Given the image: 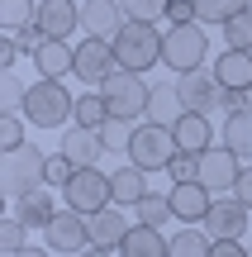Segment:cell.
I'll use <instances>...</instances> for the list:
<instances>
[{"instance_id":"cell-31","label":"cell","mask_w":252,"mask_h":257,"mask_svg":"<svg viewBox=\"0 0 252 257\" xmlns=\"http://www.w3.org/2000/svg\"><path fill=\"white\" fill-rule=\"evenodd\" d=\"M133 128H138L133 119H114V114H110V119L100 124V138H105V148H110V153H129V143H133Z\"/></svg>"},{"instance_id":"cell-19","label":"cell","mask_w":252,"mask_h":257,"mask_svg":"<svg viewBox=\"0 0 252 257\" xmlns=\"http://www.w3.org/2000/svg\"><path fill=\"white\" fill-rule=\"evenodd\" d=\"M119 257H171V238H162L152 224H133L119 243Z\"/></svg>"},{"instance_id":"cell-23","label":"cell","mask_w":252,"mask_h":257,"mask_svg":"<svg viewBox=\"0 0 252 257\" xmlns=\"http://www.w3.org/2000/svg\"><path fill=\"white\" fill-rule=\"evenodd\" d=\"M15 214L29 224V229H48V224L57 219V200H53L48 186H38V191H29V195H19V200H15Z\"/></svg>"},{"instance_id":"cell-14","label":"cell","mask_w":252,"mask_h":257,"mask_svg":"<svg viewBox=\"0 0 252 257\" xmlns=\"http://www.w3.org/2000/svg\"><path fill=\"white\" fill-rule=\"evenodd\" d=\"M124 24H129V15H124L119 0H81V29H86V34L114 38Z\"/></svg>"},{"instance_id":"cell-10","label":"cell","mask_w":252,"mask_h":257,"mask_svg":"<svg viewBox=\"0 0 252 257\" xmlns=\"http://www.w3.org/2000/svg\"><path fill=\"white\" fill-rule=\"evenodd\" d=\"M238 176H243V157L228 143H214V148L200 153V181H205L209 191H233Z\"/></svg>"},{"instance_id":"cell-29","label":"cell","mask_w":252,"mask_h":257,"mask_svg":"<svg viewBox=\"0 0 252 257\" xmlns=\"http://www.w3.org/2000/svg\"><path fill=\"white\" fill-rule=\"evenodd\" d=\"M209 248H214V238L200 233L195 224L181 229V233H171V257H209Z\"/></svg>"},{"instance_id":"cell-6","label":"cell","mask_w":252,"mask_h":257,"mask_svg":"<svg viewBox=\"0 0 252 257\" xmlns=\"http://www.w3.org/2000/svg\"><path fill=\"white\" fill-rule=\"evenodd\" d=\"M181 153L176 134L167 124H138L133 128V143H129V162L143 167V172H167L171 157Z\"/></svg>"},{"instance_id":"cell-15","label":"cell","mask_w":252,"mask_h":257,"mask_svg":"<svg viewBox=\"0 0 252 257\" xmlns=\"http://www.w3.org/2000/svg\"><path fill=\"white\" fill-rule=\"evenodd\" d=\"M38 29L48 38H72V29H81V5L76 0H38Z\"/></svg>"},{"instance_id":"cell-21","label":"cell","mask_w":252,"mask_h":257,"mask_svg":"<svg viewBox=\"0 0 252 257\" xmlns=\"http://www.w3.org/2000/svg\"><path fill=\"white\" fill-rule=\"evenodd\" d=\"M62 153L72 157L76 167H95V162H100L105 153H110V148H105V138H100V128H81V124H76L72 134L62 138Z\"/></svg>"},{"instance_id":"cell-16","label":"cell","mask_w":252,"mask_h":257,"mask_svg":"<svg viewBox=\"0 0 252 257\" xmlns=\"http://www.w3.org/2000/svg\"><path fill=\"white\" fill-rule=\"evenodd\" d=\"M247 205L238 200H214V210H209V219H205V229H209V238H243L247 233Z\"/></svg>"},{"instance_id":"cell-2","label":"cell","mask_w":252,"mask_h":257,"mask_svg":"<svg viewBox=\"0 0 252 257\" xmlns=\"http://www.w3.org/2000/svg\"><path fill=\"white\" fill-rule=\"evenodd\" d=\"M100 95L105 105H110L114 119H148V100H152V86L143 81V72H129V67H119L114 76H105L100 81Z\"/></svg>"},{"instance_id":"cell-1","label":"cell","mask_w":252,"mask_h":257,"mask_svg":"<svg viewBox=\"0 0 252 257\" xmlns=\"http://www.w3.org/2000/svg\"><path fill=\"white\" fill-rule=\"evenodd\" d=\"M48 186V153L38 143H19V148H5L0 157V191L5 200H19V195Z\"/></svg>"},{"instance_id":"cell-30","label":"cell","mask_w":252,"mask_h":257,"mask_svg":"<svg viewBox=\"0 0 252 257\" xmlns=\"http://www.w3.org/2000/svg\"><path fill=\"white\" fill-rule=\"evenodd\" d=\"M219 34H224V43H228V48H247V53H252V5H247V10H238L228 24H219Z\"/></svg>"},{"instance_id":"cell-20","label":"cell","mask_w":252,"mask_h":257,"mask_svg":"<svg viewBox=\"0 0 252 257\" xmlns=\"http://www.w3.org/2000/svg\"><path fill=\"white\" fill-rule=\"evenodd\" d=\"M171 134H176V143H181V153H205V148H214V128H209V114H195V110H186L176 124H171Z\"/></svg>"},{"instance_id":"cell-41","label":"cell","mask_w":252,"mask_h":257,"mask_svg":"<svg viewBox=\"0 0 252 257\" xmlns=\"http://www.w3.org/2000/svg\"><path fill=\"white\" fill-rule=\"evenodd\" d=\"M209 257H247V248H243V238H214Z\"/></svg>"},{"instance_id":"cell-34","label":"cell","mask_w":252,"mask_h":257,"mask_svg":"<svg viewBox=\"0 0 252 257\" xmlns=\"http://www.w3.org/2000/svg\"><path fill=\"white\" fill-rule=\"evenodd\" d=\"M124 15L129 19H148V24H157V19H167V5L171 0H119Z\"/></svg>"},{"instance_id":"cell-22","label":"cell","mask_w":252,"mask_h":257,"mask_svg":"<svg viewBox=\"0 0 252 257\" xmlns=\"http://www.w3.org/2000/svg\"><path fill=\"white\" fill-rule=\"evenodd\" d=\"M110 191H114V205H124V210H133V205H138L143 195L152 191V186H148V172H143V167L124 162L119 172H110Z\"/></svg>"},{"instance_id":"cell-3","label":"cell","mask_w":252,"mask_h":257,"mask_svg":"<svg viewBox=\"0 0 252 257\" xmlns=\"http://www.w3.org/2000/svg\"><path fill=\"white\" fill-rule=\"evenodd\" d=\"M114 53H119V67H129V72L162 67V29L148 24V19H129L114 34Z\"/></svg>"},{"instance_id":"cell-13","label":"cell","mask_w":252,"mask_h":257,"mask_svg":"<svg viewBox=\"0 0 252 257\" xmlns=\"http://www.w3.org/2000/svg\"><path fill=\"white\" fill-rule=\"evenodd\" d=\"M86 229H91V248H105V252H119L124 233H129L133 224L124 219V205H105V210L86 214Z\"/></svg>"},{"instance_id":"cell-44","label":"cell","mask_w":252,"mask_h":257,"mask_svg":"<svg viewBox=\"0 0 252 257\" xmlns=\"http://www.w3.org/2000/svg\"><path fill=\"white\" fill-rule=\"evenodd\" d=\"M76 257H119V252H105V248H86V252H76Z\"/></svg>"},{"instance_id":"cell-24","label":"cell","mask_w":252,"mask_h":257,"mask_svg":"<svg viewBox=\"0 0 252 257\" xmlns=\"http://www.w3.org/2000/svg\"><path fill=\"white\" fill-rule=\"evenodd\" d=\"M181 114H186V100H181V86L176 81H162L152 86V100H148V124H176Z\"/></svg>"},{"instance_id":"cell-43","label":"cell","mask_w":252,"mask_h":257,"mask_svg":"<svg viewBox=\"0 0 252 257\" xmlns=\"http://www.w3.org/2000/svg\"><path fill=\"white\" fill-rule=\"evenodd\" d=\"M15 257H53V248H19Z\"/></svg>"},{"instance_id":"cell-28","label":"cell","mask_w":252,"mask_h":257,"mask_svg":"<svg viewBox=\"0 0 252 257\" xmlns=\"http://www.w3.org/2000/svg\"><path fill=\"white\" fill-rule=\"evenodd\" d=\"M38 24V5L34 0H0V29L5 34H19V29Z\"/></svg>"},{"instance_id":"cell-4","label":"cell","mask_w":252,"mask_h":257,"mask_svg":"<svg viewBox=\"0 0 252 257\" xmlns=\"http://www.w3.org/2000/svg\"><path fill=\"white\" fill-rule=\"evenodd\" d=\"M72 114H76V95L67 91L62 81L43 76V81L29 86V100H24V119L29 124H38V128H62Z\"/></svg>"},{"instance_id":"cell-17","label":"cell","mask_w":252,"mask_h":257,"mask_svg":"<svg viewBox=\"0 0 252 257\" xmlns=\"http://www.w3.org/2000/svg\"><path fill=\"white\" fill-rule=\"evenodd\" d=\"M214 76L224 91H247L252 86V53L247 48H224L214 57Z\"/></svg>"},{"instance_id":"cell-12","label":"cell","mask_w":252,"mask_h":257,"mask_svg":"<svg viewBox=\"0 0 252 257\" xmlns=\"http://www.w3.org/2000/svg\"><path fill=\"white\" fill-rule=\"evenodd\" d=\"M167 195H171L176 219H186V224H205L209 210H214V191H209L205 181H176Z\"/></svg>"},{"instance_id":"cell-35","label":"cell","mask_w":252,"mask_h":257,"mask_svg":"<svg viewBox=\"0 0 252 257\" xmlns=\"http://www.w3.org/2000/svg\"><path fill=\"white\" fill-rule=\"evenodd\" d=\"M0 100H5V105H0L5 114H19V110H24V100H29V86H19L15 72H5V76H0Z\"/></svg>"},{"instance_id":"cell-5","label":"cell","mask_w":252,"mask_h":257,"mask_svg":"<svg viewBox=\"0 0 252 257\" xmlns=\"http://www.w3.org/2000/svg\"><path fill=\"white\" fill-rule=\"evenodd\" d=\"M209 57V34L195 24H171L162 29V67H171V72H195V67H205Z\"/></svg>"},{"instance_id":"cell-9","label":"cell","mask_w":252,"mask_h":257,"mask_svg":"<svg viewBox=\"0 0 252 257\" xmlns=\"http://www.w3.org/2000/svg\"><path fill=\"white\" fill-rule=\"evenodd\" d=\"M43 238H48V248H53L57 257H76V252H86V248H91L86 214H76V210H57V219L43 229Z\"/></svg>"},{"instance_id":"cell-40","label":"cell","mask_w":252,"mask_h":257,"mask_svg":"<svg viewBox=\"0 0 252 257\" xmlns=\"http://www.w3.org/2000/svg\"><path fill=\"white\" fill-rule=\"evenodd\" d=\"M19 53H24V48H19V38H15V34H5V38H0V67H5V72H15Z\"/></svg>"},{"instance_id":"cell-39","label":"cell","mask_w":252,"mask_h":257,"mask_svg":"<svg viewBox=\"0 0 252 257\" xmlns=\"http://www.w3.org/2000/svg\"><path fill=\"white\" fill-rule=\"evenodd\" d=\"M167 19H171V24H195L200 10H195V0H171V5H167Z\"/></svg>"},{"instance_id":"cell-45","label":"cell","mask_w":252,"mask_h":257,"mask_svg":"<svg viewBox=\"0 0 252 257\" xmlns=\"http://www.w3.org/2000/svg\"><path fill=\"white\" fill-rule=\"evenodd\" d=\"M243 100H247V110H252V86H247V91H243Z\"/></svg>"},{"instance_id":"cell-46","label":"cell","mask_w":252,"mask_h":257,"mask_svg":"<svg viewBox=\"0 0 252 257\" xmlns=\"http://www.w3.org/2000/svg\"><path fill=\"white\" fill-rule=\"evenodd\" d=\"M247 257H252V248H247Z\"/></svg>"},{"instance_id":"cell-36","label":"cell","mask_w":252,"mask_h":257,"mask_svg":"<svg viewBox=\"0 0 252 257\" xmlns=\"http://www.w3.org/2000/svg\"><path fill=\"white\" fill-rule=\"evenodd\" d=\"M167 172H171V186H176V181H200V157L195 153H176Z\"/></svg>"},{"instance_id":"cell-8","label":"cell","mask_w":252,"mask_h":257,"mask_svg":"<svg viewBox=\"0 0 252 257\" xmlns=\"http://www.w3.org/2000/svg\"><path fill=\"white\" fill-rule=\"evenodd\" d=\"M119 72V53H114V38H95L86 34L81 43H76V76H81L86 86H100L105 76Z\"/></svg>"},{"instance_id":"cell-33","label":"cell","mask_w":252,"mask_h":257,"mask_svg":"<svg viewBox=\"0 0 252 257\" xmlns=\"http://www.w3.org/2000/svg\"><path fill=\"white\" fill-rule=\"evenodd\" d=\"M24 233H29V224L19 219L15 210H10L5 219H0V252H5V257H15L19 248H29V243H24Z\"/></svg>"},{"instance_id":"cell-18","label":"cell","mask_w":252,"mask_h":257,"mask_svg":"<svg viewBox=\"0 0 252 257\" xmlns=\"http://www.w3.org/2000/svg\"><path fill=\"white\" fill-rule=\"evenodd\" d=\"M34 67L43 76H53V81H62L67 72H76V48L67 43V38H43L34 53Z\"/></svg>"},{"instance_id":"cell-26","label":"cell","mask_w":252,"mask_h":257,"mask_svg":"<svg viewBox=\"0 0 252 257\" xmlns=\"http://www.w3.org/2000/svg\"><path fill=\"white\" fill-rule=\"evenodd\" d=\"M133 219H138V224H152V229H162L167 219H176V210H171V195L148 191L138 205H133Z\"/></svg>"},{"instance_id":"cell-32","label":"cell","mask_w":252,"mask_h":257,"mask_svg":"<svg viewBox=\"0 0 252 257\" xmlns=\"http://www.w3.org/2000/svg\"><path fill=\"white\" fill-rule=\"evenodd\" d=\"M200 24H228L238 10H247V0H195Z\"/></svg>"},{"instance_id":"cell-11","label":"cell","mask_w":252,"mask_h":257,"mask_svg":"<svg viewBox=\"0 0 252 257\" xmlns=\"http://www.w3.org/2000/svg\"><path fill=\"white\" fill-rule=\"evenodd\" d=\"M176 86H181V100H186V110H195V114L219 110V100H224V86H219L214 67H195V72H181V76H176Z\"/></svg>"},{"instance_id":"cell-42","label":"cell","mask_w":252,"mask_h":257,"mask_svg":"<svg viewBox=\"0 0 252 257\" xmlns=\"http://www.w3.org/2000/svg\"><path fill=\"white\" fill-rule=\"evenodd\" d=\"M233 195L252 210V167H243V176H238V186H233Z\"/></svg>"},{"instance_id":"cell-27","label":"cell","mask_w":252,"mask_h":257,"mask_svg":"<svg viewBox=\"0 0 252 257\" xmlns=\"http://www.w3.org/2000/svg\"><path fill=\"white\" fill-rule=\"evenodd\" d=\"M105 119H110V105H105L100 86H91L86 95H76V114H72V124H81V128H100Z\"/></svg>"},{"instance_id":"cell-37","label":"cell","mask_w":252,"mask_h":257,"mask_svg":"<svg viewBox=\"0 0 252 257\" xmlns=\"http://www.w3.org/2000/svg\"><path fill=\"white\" fill-rule=\"evenodd\" d=\"M72 176H76V162L62 153V148H57V153L48 157V186H67Z\"/></svg>"},{"instance_id":"cell-7","label":"cell","mask_w":252,"mask_h":257,"mask_svg":"<svg viewBox=\"0 0 252 257\" xmlns=\"http://www.w3.org/2000/svg\"><path fill=\"white\" fill-rule=\"evenodd\" d=\"M62 200H67V210H76V214H95V210H105V205H114L110 176H105L100 167H76V176L62 186Z\"/></svg>"},{"instance_id":"cell-25","label":"cell","mask_w":252,"mask_h":257,"mask_svg":"<svg viewBox=\"0 0 252 257\" xmlns=\"http://www.w3.org/2000/svg\"><path fill=\"white\" fill-rule=\"evenodd\" d=\"M224 143L252 167V110H238V114H228V119H224Z\"/></svg>"},{"instance_id":"cell-38","label":"cell","mask_w":252,"mask_h":257,"mask_svg":"<svg viewBox=\"0 0 252 257\" xmlns=\"http://www.w3.org/2000/svg\"><path fill=\"white\" fill-rule=\"evenodd\" d=\"M19 143H29L19 128V114H0V148H19Z\"/></svg>"}]
</instances>
